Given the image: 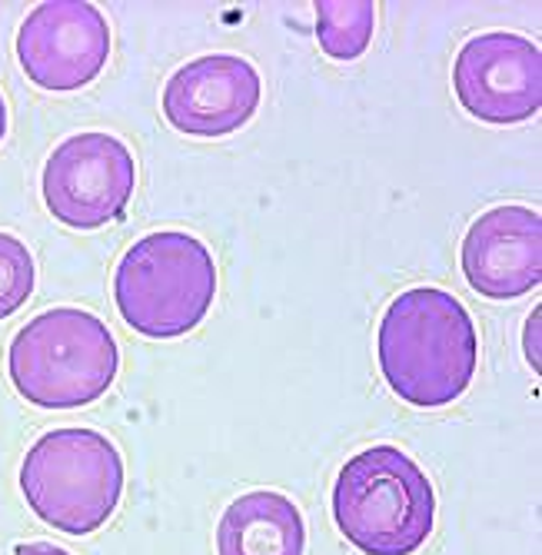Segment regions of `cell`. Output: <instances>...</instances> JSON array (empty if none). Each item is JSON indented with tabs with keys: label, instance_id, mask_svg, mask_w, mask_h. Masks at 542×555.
I'll use <instances>...</instances> for the list:
<instances>
[{
	"label": "cell",
	"instance_id": "cell-9",
	"mask_svg": "<svg viewBox=\"0 0 542 555\" xmlns=\"http://www.w3.org/2000/svg\"><path fill=\"white\" fill-rule=\"evenodd\" d=\"M263 96L260 70L236 54H207L173 70L164 87V117L173 130L217 140L254 120Z\"/></svg>",
	"mask_w": 542,
	"mask_h": 555
},
{
	"label": "cell",
	"instance_id": "cell-11",
	"mask_svg": "<svg viewBox=\"0 0 542 555\" xmlns=\"http://www.w3.org/2000/svg\"><path fill=\"white\" fill-rule=\"evenodd\" d=\"M307 522L283 492L254 489L233 499L217 522V555H304Z\"/></svg>",
	"mask_w": 542,
	"mask_h": 555
},
{
	"label": "cell",
	"instance_id": "cell-15",
	"mask_svg": "<svg viewBox=\"0 0 542 555\" xmlns=\"http://www.w3.org/2000/svg\"><path fill=\"white\" fill-rule=\"evenodd\" d=\"M8 133V104H4V96H0V140H4Z\"/></svg>",
	"mask_w": 542,
	"mask_h": 555
},
{
	"label": "cell",
	"instance_id": "cell-8",
	"mask_svg": "<svg viewBox=\"0 0 542 555\" xmlns=\"http://www.w3.org/2000/svg\"><path fill=\"white\" fill-rule=\"evenodd\" d=\"M17 61L40 90H80L111 61V24L87 0H43L17 30Z\"/></svg>",
	"mask_w": 542,
	"mask_h": 555
},
{
	"label": "cell",
	"instance_id": "cell-7",
	"mask_svg": "<svg viewBox=\"0 0 542 555\" xmlns=\"http://www.w3.org/2000/svg\"><path fill=\"white\" fill-rule=\"evenodd\" d=\"M453 90L463 111L482 124H522L542 111V50L509 30L476 34L456 54Z\"/></svg>",
	"mask_w": 542,
	"mask_h": 555
},
{
	"label": "cell",
	"instance_id": "cell-1",
	"mask_svg": "<svg viewBox=\"0 0 542 555\" xmlns=\"http://www.w3.org/2000/svg\"><path fill=\"white\" fill-rule=\"evenodd\" d=\"M376 360L386 386L410 406H450L476 376V323L463 302L447 289H403L379 320Z\"/></svg>",
	"mask_w": 542,
	"mask_h": 555
},
{
	"label": "cell",
	"instance_id": "cell-2",
	"mask_svg": "<svg viewBox=\"0 0 542 555\" xmlns=\"http://www.w3.org/2000/svg\"><path fill=\"white\" fill-rule=\"evenodd\" d=\"M333 519L363 555H413L436 526V492L400 446H370L343 463Z\"/></svg>",
	"mask_w": 542,
	"mask_h": 555
},
{
	"label": "cell",
	"instance_id": "cell-13",
	"mask_svg": "<svg viewBox=\"0 0 542 555\" xmlns=\"http://www.w3.org/2000/svg\"><path fill=\"white\" fill-rule=\"evenodd\" d=\"M37 283V263L30 257V249L11 236L0 233V320L14 317L24 302L30 299Z\"/></svg>",
	"mask_w": 542,
	"mask_h": 555
},
{
	"label": "cell",
	"instance_id": "cell-3",
	"mask_svg": "<svg viewBox=\"0 0 542 555\" xmlns=\"http://www.w3.org/2000/svg\"><path fill=\"white\" fill-rule=\"evenodd\" d=\"M120 349L101 317L57 307L17 330L8 349L14 389L40 410H80L111 392Z\"/></svg>",
	"mask_w": 542,
	"mask_h": 555
},
{
	"label": "cell",
	"instance_id": "cell-14",
	"mask_svg": "<svg viewBox=\"0 0 542 555\" xmlns=\"http://www.w3.org/2000/svg\"><path fill=\"white\" fill-rule=\"evenodd\" d=\"M14 555H70V552L54 542H21L14 545Z\"/></svg>",
	"mask_w": 542,
	"mask_h": 555
},
{
	"label": "cell",
	"instance_id": "cell-12",
	"mask_svg": "<svg viewBox=\"0 0 542 555\" xmlns=\"http://www.w3.org/2000/svg\"><path fill=\"white\" fill-rule=\"evenodd\" d=\"M376 30L373 0H320L317 40L333 61H360Z\"/></svg>",
	"mask_w": 542,
	"mask_h": 555
},
{
	"label": "cell",
	"instance_id": "cell-5",
	"mask_svg": "<svg viewBox=\"0 0 542 555\" xmlns=\"http://www.w3.org/2000/svg\"><path fill=\"white\" fill-rule=\"evenodd\" d=\"M21 492L40 522L67 535H90L120 506V449L96 429L43 433L21 463Z\"/></svg>",
	"mask_w": 542,
	"mask_h": 555
},
{
	"label": "cell",
	"instance_id": "cell-4",
	"mask_svg": "<svg viewBox=\"0 0 542 555\" xmlns=\"http://www.w3.org/2000/svg\"><path fill=\"white\" fill-rule=\"evenodd\" d=\"M114 299L124 323L151 339L196 330L217 299V263L201 236L160 230L140 236L117 263Z\"/></svg>",
	"mask_w": 542,
	"mask_h": 555
},
{
	"label": "cell",
	"instance_id": "cell-6",
	"mask_svg": "<svg viewBox=\"0 0 542 555\" xmlns=\"http://www.w3.org/2000/svg\"><path fill=\"white\" fill-rule=\"evenodd\" d=\"M137 186L130 146L107 130H83L57 143L43 164V204L64 227L96 230L124 217Z\"/></svg>",
	"mask_w": 542,
	"mask_h": 555
},
{
	"label": "cell",
	"instance_id": "cell-10",
	"mask_svg": "<svg viewBox=\"0 0 542 555\" xmlns=\"http://www.w3.org/2000/svg\"><path fill=\"white\" fill-rule=\"evenodd\" d=\"M463 276L486 299H519L542 283V217L529 207H492L463 236Z\"/></svg>",
	"mask_w": 542,
	"mask_h": 555
}]
</instances>
